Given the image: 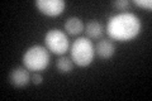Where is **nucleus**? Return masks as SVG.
Segmentation results:
<instances>
[{"label": "nucleus", "mask_w": 152, "mask_h": 101, "mask_svg": "<svg viewBox=\"0 0 152 101\" xmlns=\"http://www.w3.org/2000/svg\"><path fill=\"white\" fill-rule=\"evenodd\" d=\"M107 32L112 39L127 42L136 38L141 32V20L133 13H122L109 18Z\"/></svg>", "instance_id": "nucleus-1"}, {"label": "nucleus", "mask_w": 152, "mask_h": 101, "mask_svg": "<svg viewBox=\"0 0 152 101\" xmlns=\"http://www.w3.org/2000/svg\"><path fill=\"white\" fill-rule=\"evenodd\" d=\"M50 51L43 46H32L23 54V65L33 72L46 70L50 65Z\"/></svg>", "instance_id": "nucleus-2"}, {"label": "nucleus", "mask_w": 152, "mask_h": 101, "mask_svg": "<svg viewBox=\"0 0 152 101\" xmlns=\"http://www.w3.org/2000/svg\"><path fill=\"white\" fill-rule=\"evenodd\" d=\"M95 48L89 38L80 37L71 46V60L80 67H86L93 62Z\"/></svg>", "instance_id": "nucleus-3"}, {"label": "nucleus", "mask_w": 152, "mask_h": 101, "mask_svg": "<svg viewBox=\"0 0 152 101\" xmlns=\"http://www.w3.org/2000/svg\"><path fill=\"white\" fill-rule=\"evenodd\" d=\"M45 44L50 52L58 56H62L69 51L70 42L65 32L55 28V29H51L46 33Z\"/></svg>", "instance_id": "nucleus-4"}, {"label": "nucleus", "mask_w": 152, "mask_h": 101, "mask_svg": "<svg viewBox=\"0 0 152 101\" xmlns=\"http://www.w3.org/2000/svg\"><path fill=\"white\" fill-rule=\"evenodd\" d=\"M34 5L42 14L48 17H58L64 13L66 3L64 0H37Z\"/></svg>", "instance_id": "nucleus-5"}, {"label": "nucleus", "mask_w": 152, "mask_h": 101, "mask_svg": "<svg viewBox=\"0 0 152 101\" xmlns=\"http://www.w3.org/2000/svg\"><path fill=\"white\" fill-rule=\"evenodd\" d=\"M9 81L14 87H26L31 81L29 70L26 67H15L9 73Z\"/></svg>", "instance_id": "nucleus-6"}, {"label": "nucleus", "mask_w": 152, "mask_h": 101, "mask_svg": "<svg viewBox=\"0 0 152 101\" xmlns=\"http://www.w3.org/2000/svg\"><path fill=\"white\" fill-rule=\"evenodd\" d=\"M114 52H115V46L109 39L99 41L96 47H95V53L100 57L102 60H109L110 57H113Z\"/></svg>", "instance_id": "nucleus-7"}, {"label": "nucleus", "mask_w": 152, "mask_h": 101, "mask_svg": "<svg viewBox=\"0 0 152 101\" xmlns=\"http://www.w3.org/2000/svg\"><path fill=\"white\" fill-rule=\"evenodd\" d=\"M65 31L70 36H77L84 32V23L77 17H70L65 23Z\"/></svg>", "instance_id": "nucleus-8"}, {"label": "nucleus", "mask_w": 152, "mask_h": 101, "mask_svg": "<svg viewBox=\"0 0 152 101\" xmlns=\"http://www.w3.org/2000/svg\"><path fill=\"white\" fill-rule=\"evenodd\" d=\"M85 32H86L89 39H100L104 33V27L98 20H91L86 24Z\"/></svg>", "instance_id": "nucleus-9"}, {"label": "nucleus", "mask_w": 152, "mask_h": 101, "mask_svg": "<svg viewBox=\"0 0 152 101\" xmlns=\"http://www.w3.org/2000/svg\"><path fill=\"white\" fill-rule=\"evenodd\" d=\"M56 67H57V70H58L60 73H70L74 68V61L71 58H69V57L62 56L57 60Z\"/></svg>", "instance_id": "nucleus-10"}, {"label": "nucleus", "mask_w": 152, "mask_h": 101, "mask_svg": "<svg viewBox=\"0 0 152 101\" xmlns=\"http://www.w3.org/2000/svg\"><path fill=\"white\" fill-rule=\"evenodd\" d=\"M112 5L118 9V10H127L128 8H129L131 5V3H129V0H117V1H113L112 3Z\"/></svg>", "instance_id": "nucleus-11"}, {"label": "nucleus", "mask_w": 152, "mask_h": 101, "mask_svg": "<svg viewBox=\"0 0 152 101\" xmlns=\"http://www.w3.org/2000/svg\"><path fill=\"white\" fill-rule=\"evenodd\" d=\"M133 4H136L137 7L148 9V10L152 8V1H151V0H134V1H133Z\"/></svg>", "instance_id": "nucleus-12"}, {"label": "nucleus", "mask_w": 152, "mask_h": 101, "mask_svg": "<svg viewBox=\"0 0 152 101\" xmlns=\"http://www.w3.org/2000/svg\"><path fill=\"white\" fill-rule=\"evenodd\" d=\"M31 81L34 85H41L42 81H43V77H42V75L39 73V72H33V73L31 75Z\"/></svg>", "instance_id": "nucleus-13"}]
</instances>
